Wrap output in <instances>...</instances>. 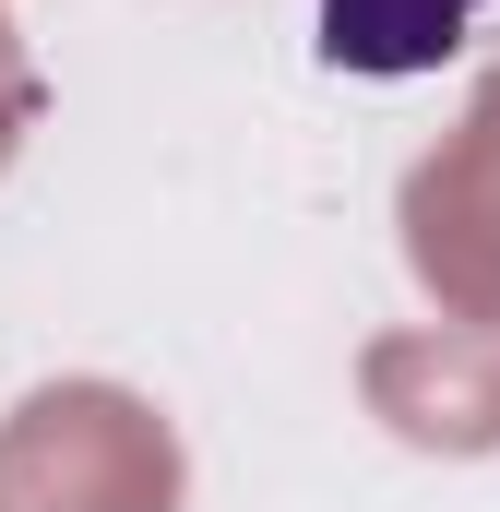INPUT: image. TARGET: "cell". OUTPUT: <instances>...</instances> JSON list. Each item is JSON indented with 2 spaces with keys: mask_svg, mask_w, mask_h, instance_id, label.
Instances as JSON below:
<instances>
[{
  "mask_svg": "<svg viewBox=\"0 0 500 512\" xmlns=\"http://www.w3.org/2000/svg\"><path fill=\"white\" fill-rule=\"evenodd\" d=\"M477 12H500V0H322L310 48H322L334 72L405 84V72H441V60H465Z\"/></svg>",
  "mask_w": 500,
  "mask_h": 512,
  "instance_id": "1",
  "label": "cell"
}]
</instances>
